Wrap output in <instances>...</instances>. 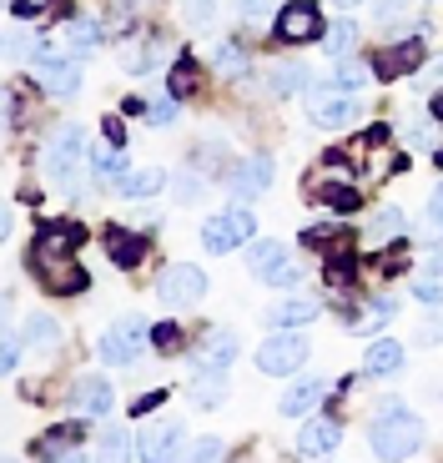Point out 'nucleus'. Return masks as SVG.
<instances>
[{
    "mask_svg": "<svg viewBox=\"0 0 443 463\" xmlns=\"http://www.w3.org/2000/svg\"><path fill=\"white\" fill-rule=\"evenodd\" d=\"M131 449V439L121 429H106V453H127Z\"/></svg>",
    "mask_w": 443,
    "mask_h": 463,
    "instance_id": "obj_47",
    "label": "nucleus"
},
{
    "mask_svg": "<svg viewBox=\"0 0 443 463\" xmlns=\"http://www.w3.org/2000/svg\"><path fill=\"white\" fill-rule=\"evenodd\" d=\"M202 292H207L202 267L176 262V267H166L162 278H156V298H162V307H192V302H202Z\"/></svg>",
    "mask_w": 443,
    "mask_h": 463,
    "instance_id": "obj_6",
    "label": "nucleus"
},
{
    "mask_svg": "<svg viewBox=\"0 0 443 463\" xmlns=\"http://www.w3.org/2000/svg\"><path fill=\"white\" fill-rule=\"evenodd\" d=\"M5 232H11V207H0V242H5Z\"/></svg>",
    "mask_w": 443,
    "mask_h": 463,
    "instance_id": "obj_53",
    "label": "nucleus"
},
{
    "mask_svg": "<svg viewBox=\"0 0 443 463\" xmlns=\"http://www.w3.org/2000/svg\"><path fill=\"white\" fill-rule=\"evenodd\" d=\"M162 403H166V393H146L137 408H131V413H152V408H162Z\"/></svg>",
    "mask_w": 443,
    "mask_h": 463,
    "instance_id": "obj_50",
    "label": "nucleus"
},
{
    "mask_svg": "<svg viewBox=\"0 0 443 463\" xmlns=\"http://www.w3.org/2000/svg\"><path fill=\"white\" fill-rule=\"evenodd\" d=\"M66 41H71V51H81V56H91V51L101 46V25H96V21H86V15H81V21H71V25H66Z\"/></svg>",
    "mask_w": 443,
    "mask_h": 463,
    "instance_id": "obj_31",
    "label": "nucleus"
},
{
    "mask_svg": "<svg viewBox=\"0 0 443 463\" xmlns=\"http://www.w3.org/2000/svg\"><path fill=\"white\" fill-rule=\"evenodd\" d=\"M297 278H303V272H297V267H292V262H278V267H272V272H268V282H272V288H292V282H297Z\"/></svg>",
    "mask_w": 443,
    "mask_h": 463,
    "instance_id": "obj_44",
    "label": "nucleus"
},
{
    "mask_svg": "<svg viewBox=\"0 0 443 463\" xmlns=\"http://www.w3.org/2000/svg\"><path fill=\"white\" fill-rule=\"evenodd\" d=\"M182 21L192 31H212L217 25V0H182Z\"/></svg>",
    "mask_w": 443,
    "mask_h": 463,
    "instance_id": "obj_34",
    "label": "nucleus"
},
{
    "mask_svg": "<svg viewBox=\"0 0 443 463\" xmlns=\"http://www.w3.org/2000/svg\"><path fill=\"white\" fill-rule=\"evenodd\" d=\"M303 81H307V71L297 66V61H278V66L268 71L272 96H292V91H303Z\"/></svg>",
    "mask_w": 443,
    "mask_h": 463,
    "instance_id": "obj_28",
    "label": "nucleus"
},
{
    "mask_svg": "<svg viewBox=\"0 0 443 463\" xmlns=\"http://www.w3.org/2000/svg\"><path fill=\"white\" fill-rule=\"evenodd\" d=\"M323 398H327V388H323L317 378H307V383H292L287 393H282L278 408H282V418H307L317 403H323Z\"/></svg>",
    "mask_w": 443,
    "mask_h": 463,
    "instance_id": "obj_14",
    "label": "nucleus"
},
{
    "mask_svg": "<svg viewBox=\"0 0 443 463\" xmlns=\"http://www.w3.org/2000/svg\"><path fill=\"white\" fill-rule=\"evenodd\" d=\"M307 111H313L317 127H333V131L358 121V101H353V91H343L338 81L313 86V96H307Z\"/></svg>",
    "mask_w": 443,
    "mask_h": 463,
    "instance_id": "obj_3",
    "label": "nucleus"
},
{
    "mask_svg": "<svg viewBox=\"0 0 443 463\" xmlns=\"http://www.w3.org/2000/svg\"><path fill=\"white\" fill-rule=\"evenodd\" d=\"M227 222H232V232H237V237H242V242H252V232H257V217H252V212H247V207H232V212H227Z\"/></svg>",
    "mask_w": 443,
    "mask_h": 463,
    "instance_id": "obj_40",
    "label": "nucleus"
},
{
    "mask_svg": "<svg viewBox=\"0 0 443 463\" xmlns=\"http://www.w3.org/2000/svg\"><path fill=\"white\" fill-rule=\"evenodd\" d=\"M35 453L41 458H76L81 453V423H66V429L46 433V439L35 443Z\"/></svg>",
    "mask_w": 443,
    "mask_h": 463,
    "instance_id": "obj_19",
    "label": "nucleus"
},
{
    "mask_svg": "<svg viewBox=\"0 0 443 463\" xmlns=\"http://www.w3.org/2000/svg\"><path fill=\"white\" fill-rule=\"evenodd\" d=\"M192 453H197V458H222V453H227V443H222V439H202Z\"/></svg>",
    "mask_w": 443,
    "mask_h": 463,
    "instance_id": "obj_46",
    "label": "nucleus"
},
{
    "mask_svg": "<svg viewBox=\"0 0 443 463\" xmlns=\"http://www.w3.org/2000/svg\"><path fill=\"white\" fill-rule=\"evenodd\" d=\"M35 81H41V91L46 96H71L81 91V61L76 56H61V51H41V56L31 61Z\"/></svg>",
    "mask_w": 443,
    "mask_h": 463,
    "instance_id": "obj_4",
    "label": "nucleus"
},
{
    "mask_svg": "<svg viewBox=\"0 0 443 463\" xmlns=\"http://www.w3.org/2000/svg\"><path fill=\"white\" fill-rule=\"evenodd\" d=\"M31 267L35 278H41V288L51 292H86V267L76 262V257H51V252H31Z\"/></svg>",
    "mask_w": 443,
    "mask_h": 463,
    "instance_id": "obj_7",
    "label": "nucleus"
},
{
    "mask_svg": "<svg viewBox=\"0 0 443 463\" xmlns=\"http://www.w3.org/2000/svg\"><path fill=\"white\" fill-rule=\"evenodd\" d=\"M91 162H96V182H106V186H117L121 182V172H127V156H121V151H117V141H106V146H96V156H91Z\"/></svg>",
    "mask_w": 443,
    "mask_h": 463,
    "instance_id": "obj_27",
    "label": "nucleus"
},
{
    "mask_svg": "<svg viewBox=\"0 0 443 463\" xmlns=\"http://www.w3.org/2000/svg\"><path fill=\"white\" fill-rule=\"evenodd\" d=\"M388 317H393V302H368V307L358 313V323H353V333H378Z\"/></svg>",
    "mask_w": 443,
    "mask_h": 463,
    "instance_id": "obj_37",
    "label": "nucleus"
},
{
    "mask_svg": "<svg viewBox=\"0 0 443 463\" xmlns=\"http://www.w3.org/2000/svg\"><path fill=\"white\" fill-rule=\"evenodd\" d=\"M156 35H131V41H121V71H131V76H141V71L156 61Z\"/></svg>",
    "mask_w": 443,
    "mask_h": 463,
    "instance_id": "obj_21",
    "label": "nucleus"
},
{
    "mask_svg": "<svg viewBox=\"0 0 443 463\" xmlns=\"http://www.w3.org/2000/svg\"><path fill=\"white\" fill-rule=\"evenodd\" d=\"M373 21L388 25V31H393V25H409L413 21V5H409V0H373Z\"/></svg>",
    "mask_w": 443,
    "mask_h": 463,
    "instance_id": "obj_35",
    "label": "nucleus"
},
{
    "mask_svg": "<svg viewBox=\"0 0 443 463\" xmlns=\"http://www.w3.org/2000/svg\"><path fill=\"white\" fill-rule=\"evenodd\" d=\"M76 408H81V418H106L111 413V383L106 378H81L76 383Z\"/></svg>",
    "mask_w": 443,
    "mask_h": 463,
    "instance_id": "obj_16",
    "label": "nucleus"
},
{
    "mask_svg": "<svg viewBox=\"0 0 443 463\" xmlns=\"http://www.w3.org/2000/svg\"><path fill=\"white\" fill-rule=\"evenodd\" d=\"M106 252H111V262H117V267H137L141 257H146V237L111 227V232H106Z\"/></svg>",
    "mask_w": 443,
    "mask_h": 463,
    "instance_id": "obj_17",
    "label": "nucleus"
},
{
    "mask_svg": "<svg viewBox=\"0 0 443 463\" xmlns=\"http://www.w3.org/2000/svg\"><path fill=\"white\" fill-rule=\"evenodd\" d=\"M25 343L31 347H56L61 343V327H56V317H25Z\"/></svg>",
    "mask_w": 443,
    "mask_h": 463,
    "instance_id": "obj_33",
    "label": "nucleus"
},
{
    "mask_svg": "<svg viewBox=\"0 0 443 463\" xmlns=\"http://www.w3.org/2000/svg\"><path fill=\"white\" fill-rule=\"evenodd\" d=\"M338 439H343V429L333 418H313L303 429V439H297V453H303V458H327V453L338 449Z\"/></svg>",
    "mask_w": 443,
    "mask_h": 463,
    "instance_id": "obj_12",
    "label": "nucleus"
},
{
    "mask_svg": "<svg viewBox=\"0 0 443 463\" xmlns=\"http://www.w3.org/2000/svg\"><path fill=\"white\" fill-rule=\"evenodd\" d=\"M227 186H232L237 197H257V192H268V186H272V156H247V162L227 176Z\"/></svg>",
    "mask_w": 443,
    "mask_h": 463,
    "instance_id": "obj_10",
    "label": "nucleus"
},
{
    "mask_svg": "<svg viewBox=\"0 0 443 463\" xmlns=\"http://www.w3.org/2000/svg\"><path fill=\"white\" fill-rule=\"evenodd\" d=\"M398 368H403V347L388 343V337H378V343L368 347V358H363V373H368V378H393Z\"/></svg>",
    "mask_w": 443,
    "mask_h": 463,
    "instance_id": "obj_18",
    "label": "nucleus"
},
{
    "mask_svg": "<svg viewBox=\"0 0 443 463\" xmlns=\"http://www.w3.org/2000/svg\"><path fill=\"white\" fill-rule=\"evenodd\" d=\"M438 337H443V323H423L419 343H438Z\"/></svg>",
    "mask_w": 443,
    "mask_h": 463,
    "instance_id": "obj_51",
    "label": "nucleus"
},
{
    "mask_svg": "<svg viewBox=\"0 0 443 463\" xmlns=\"http://www.w3.org/2000/svg\"><path fill=\"white\" fill-rule=\"evenodd\" d=\"M152 347H162V353H176V347H182V333H176L172 323H162V327L152 333Z\"/></svg>",
    "mask_w": 443,
    "mask_h": 463,
    "instance_id": "obj_43",
    "label": "nucleus"
},
{
    "mask_svg": "<svg viewBox=\"0 0 443 463\" xmlns=\"http://www.w3.org/2000/svg\"><path fill=\"white\" fill-rule=\"evenodd\" d=\"M11 127V101H5V96H0V131Z\"/></svg>",
    "mask_w": 443,
    "mask_h": 463,
    "instance_id": "obj_52",
    "label": "nucleus"
},
{
    "mask_svg": "<svg viewBox=\"0 0 443 463\" xmlns=\"http://www.w3.org/2000/svg\"><path fill=\"white\" fill-rule=\"evenodd\" d=\"M333 81H338V86H343V91H353V96H358V91H363V86L373 81V66H363V61H353V56H343V61H338V76H333Z\"/></svg>",
    "mask_w": 443,
    "mask_h": 463,
    "instance_id": "obj_32",
    "label": "nucleus"
},
{
    "mask_svg": "<svg viewBox=\"0 0 443 463\" xmlns=\"http://www.w3.org/2000/svg\"><path fill=\"white\" fill-rule=\"evenodd\" d=\"M176 443H182V429L176 423H156V429L141 433V458H172Z\"/></svg>",
    "mask_w": 443,
    "mask_h": 463,
    "instance_id": "obj_22",
    "label": "nucleus"
},
{
    "mask_svg": "<svg viewBox=\"0 0 443 463\" xmlns=\"http://www.w3.org/2000/svg\"><path fill=\"white\" fill-rule=\"evenodd\" d=\"M307 363V337L287 333V337H268V343L257 347V368L268 373V378H287V373H297Z\"/></svg>",
    "mask_w": 443,
    "mask_h": 463,
    "instance_id": "obj_5",
    "label": "nucleus"
},
{
    "mask_svg": "<svg viewBox=\"0 0 443 463\" xmlns=\"http://www.w3.org/2000/svg\"><path fill=\"white\" fill-rule=\"evenodd\" d=\"M368 443H373L378 458H413V453L423 449V423L413 413H403L398 398H388V403L378 408L373 429H368Z\"/></svg>",
    "mask_w": 443,
    "mask_h": 463,
    "instance_id": "obj_1",
    "label": "nucleus"
},
{
    "mask_svg": "<svg viewBox=\"0 0 443 463\" xmlns=\"http://www.w3.org/2000/svg\"><path fill=\"white\" fill-rule=\"evenodd\" d=\"M278 262H287V247L272 242V237H257V242L247 247V267H252L257 278H268V272H272Z\"/></svg>",
    "mask_w": 443,
    "mask_h": 463,
    "instance_id": "obj_26",
    "label": "nucleus"
},
{
    "mask_svg": "<svg viewBox=\"0 0 443 463\" xmlns=\"http://www.w3.org/2000/svg\"><path fill=\"white\" fill-rule=\"evenodd\" d=\"M282 0H242V15L247 21H268V15H278Z\"/></svg>",
    "mask_w": 443,
    "mask_h": 463,
    "instance_id": "obj_42",
    "label": "nucleus"
},
{
    "mask_svg": "<svg viewBox=\"0 0 443 463\" xmlns=\"http://www.w3.org/2000/svg\"><path fill=\"white\" fill-rule=\"evenodd\" d=\"M217 71H222V76H242V71H247V51L237 46V41H222V46H217Z\"/></svg>",
    "mask_w": 443,
    "mask_h": 463,
    "instance_id": "obj_36",
    "label": "nucleus"
},
{
    "mask_svg": "<svg viewBox=\"0 0 443 463\" xmlns=\"http://www.w3.org/2000/svg\"><path fill=\"white\" fill-rule=\"evenodd\" d=\"M152 121L162 127V121H176V101H152Z\"/></svg>",
    "mask_w": 443,
    "mask_h": 463,
    "instance_id": "obj_49",
    "label": "nucleus"
},
{
    "mask_svg": "<svg viewBox=\"0 0 443 463\" xmlns=\"http://www.w3.org/2000/svg\"><path fill=\"white\" fill-rule=\"evenodd\" d=\"M423 227H429V237H443V182H438V192L429 197V217H423Z\"/></svg>",
    "mask_w": 443,
    "mask_h": 463,
    "instance_id": "obj_39",
    "label": "nucleus"
},
{
    "mask_svg": "<svg viewBox=\"0 0 443 463\" xmlns=\"http://www.w3.org/2000/svg\"><path fill=\"white\" fill-rule=\"evenodd\" d=\"M152 11V0H117V25H131L137 15Z\"/></svg>",
    "mask_w": 443,
    "mask_h": 463,
    "instance_id": "obj_41",
    "label": "nucleus"
},
{
    "mask_svg": "<svg viewBox=\"0 0 443 463\" xmlns=\"http://www.w3.org/2000/svg\"><path fill=\"white\" fill-rule=\"evenodd\" d=\"M317 313H323L317 298H282L278 307L268 313V327H307Z\"/></svg>",
    "mask_w": 443,
    "mask_h": 463,
    "instance_id": "obj_15",
    "label": "nucleus"
},
{
    "mask_svg": "<svg viewBox=\"0 0 443 463\" xmlns=\"http://www.w3.org/2000/svg\"><path fill=\"white\" fill-rule=\"evenodd\" d=\"M117 192L121 197H152V192H162V166H127Z\"/></svg>",
    "mask_w": 443,
    "mask_h": 463,
    "instance_id": "obj_20",
    "label": "nucleus"
},
{
    "mask_svg": "<svg viewBox=\"0 0 443 463\" xmlns=\"http://www.w3.org/2000/svg\"><path fill=\"white\" fill-rule=\"evenodd\" d=\"M146 343H152V333H146V323H117L111 333L101 337V358L111 363V368H127V363H137L141 353H146Z\"/></svg>",
    "mask_w": 443,
    "mask_h": 463,
    "instance_id": "obj_9",
    "label": "nucleus"
},
{
    "mask_svg": "<svg viewBox=\"0 0 443 463\" xmlns=\"http://www.w3.org/2000/svg\"><path fill=\"white\" fill-rule=\"evenodd\" d=\"M192 91H197V66L182 61V66L172 71V96H192Z\"/></svg>",
    "mask_w": 443,
    "mask_h": 463,
    "instance_id": "obj_38",
    "label": "nucleus"
},
{
    "mask_svg": "<svg viewBox=\"0 0 443 463\" xmlns=\"http://www.w3.org/2000/svg\"><path fill=\"white\" fill-rule=\"evenodd\" d=\"M232 358H237V337L227 333V327H212V333L202 337V347H197V363H202V368L227 373V368H232Z\"/></svg>",
    "mask_w": 443,
    "mask_h": 463,
    "instance_id": "obj_13",
    "label": "nucleus"
},
{
    "mask_svg": "<svg viewBox=\"0 0 443 463\" xmlns=\"http://www.w3.org/2000/svg\"><path fill=\"white\" fill-rule=\"evenodd\" d=\"M81 247V227L76 222H46L35 232V252H51V257H76Z\"/></svg>",
    "mask_w": 443,
    "mask_h": 463,
    "instance_id": "obj_11",
    "label": "nucleus"
},
{
    "mask_svg": "<svg viewBox=\"0 0 443 463\" xmlns=\"http://www.w3.org/2000/svg\"><path fill=\"white\" fill-rule=\"evenodd\" d=\"M202 242H207V252L227 257L237 242H242V237L232 232V222H227V212H222V217H207V222H202Z\"/></svg>",
    "mask_w": 443,
    "mask_h": 463,
    "instance_id": "obj_25",
    "label": "nucleus"
},
{
    "mask_svg": "<svg viewBox=\"0 0 443 463\" xmlns=\"http://www.w3.org/2000/svg\"><path fill=\"white\" fill-rule=\"evenodd\" d=\"M317 35H323V11H317L313 0H292V5L278 11V41L307 46V41H317Z\"/></svg>",
    "mask_w": 443,
    "mask_h": 463,
    "instance_id": "obj_8",
    "label": "nucleus"
},
{
    "mask_svg": "<svg viewBox=\"0 0 443 463\" xmlns=\"http://www.w3.org/2000/svg\"><path fill=\"white\" fill-rule=\"evenodd\" d=\"M51 5H56V0H15V11L21 15H46Z\"/></svg>",
    "mask_w": 443,
    "mask_h": 463,
    "instance_id": "obj_48",
    "label": "nucleus"
},
{
    "mask_svg": "<svg viewBox=\"0 0 443 463\" xmlns=\"http://www.w3.org/2000/svg\"><path fill=\"white\" fill-rule=\"evenodd\" d=\"M15 358H21V347H15L11 337L0 333V373H11V368H15Z\"/></svg>",
    "mask_w": 443,
    "mask_h": 463,
    "instance_id": "obj_45",
    "label": "nucleus"
},
{
    "mask_svg": "<svg viewBox=\"0 0 443 463\" xmlns=\"http://www.w3.org/2000/svg\"><path fill=\"white\" fill-rule=\"evenodd\" d=\"M423 61V41H403V46H388L383 61H378V76H403Z\"/></svg>",
    "mask_w": 443,
    "mask_h": 463,
    "instance_id": "obj_23",
    "label": "nucleus"
},
{
    "mask_svg": "<svg viewBox=\"0 0 443 463\" xmlns=\"http://www.w3.org/2000/svg\"><path fill=\"white\" fill-rule=\"evenodd\" d=\"M333 5H363V0H333Z\"/></svg>",
    "mask_w": 443,
    "mask_h": 463,
    "instance_id": "obj_55",
    "label": "nucleus"
},
{
    "mask_svg": "<svg viewBox=\"0 0 443 463\" xmlns=\"http://www.w3.org/2000/svg\"><path fill=\"white\" fill-rule=\"evenodd\" d=\"M393 237H403V217H398V212H378V217L368 222V232H363V247H383V242H393Z\"/></svg>",
    "mask_w": 443,
    "mask_h": 463,
    "instance_id": "obj_29",
    "label": "nucleus"
},
{
    "mask_svg": "<svg viewBox=\"0 0 443 463\" xmlns=\"http://www.w3.org/2000/svg\"><path fill=\"white\" fill-rule=\"evenodd\" d=\"M433 116H438V121H443V91L433 96Z\"/></svg>",
    "mask_w": 443,
    "mask_h": 463,
    "instance_id": "obj_54",
    "label": "nucleus"
},
{
    "mask_svg": "<svg viewBox=\"0 0 443 463\" xmlns=\"http://www.w3.org/2000/svg\"><path fill=\"white\" fill-rule=\"evenodd\" d=\"M81 156H86L81 127H56V131H51V141H46V151H41V166H46V176L56 186H66L71 172L81 166Z\"/></svg>",
    "mask_w": 443,
    "mask_h": 463,
    "instance_id": "obj_2",
    "label": "nucleus"
},
{
    "mask_svg": "<svg viewBox=\"0 0 443 463\" xmlns=\"http://www.w3.org/2000/svg\"><path fill=\"white\" fill-rule=\"evenodd\" d=\"M413 298H423V302H443V252H433L429 262L419 267V278H413Z\"/></svg>",
    "mask_w": 443,
    "mask_h": 463,
    "instance_id": "obj_24",
    "label": "nucleus"
},
{
    "mask_svg": "<svg viewBox=\"0 0 443 463\" xmlns=\"http://www.w3.org/2000/svg\"><path fill=\"white\" fill-rule=\"evenodd\" d=\"M327 56L333 61H343V56H353V46H358V25L353 21H338V25H327Z\"/></svg>",
    "mask_w": 443,
    "mask_h": 463,
    "instance_id": "obj_30",
    "label": "nucleus"
}]
</instances>
